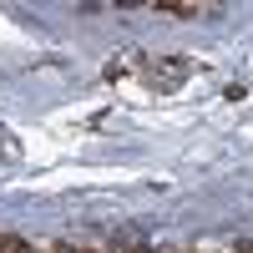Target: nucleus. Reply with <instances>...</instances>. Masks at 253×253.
<instances>
[{"instance_id": "f257e3e1", "label": "nucleus", "mask_w": 253, "mask_h": 253, "mask_svg": "<svg viewBox=\"0 0 253 253\" xmlns=\"http://www.w3.org/2000/svg\"><path fill=\"white\" fill-rule=\"evenodd\" d=\"M66 253H71V248H66Z\"/></svg>"}]
</instances>
